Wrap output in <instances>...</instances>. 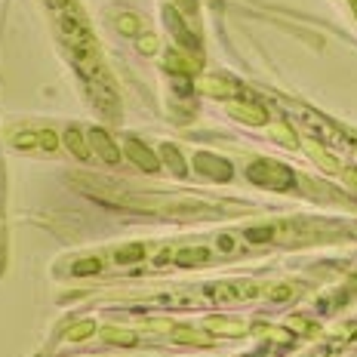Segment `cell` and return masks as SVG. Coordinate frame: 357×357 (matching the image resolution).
I'll list each match as a JSON object with an SVG mask.
<instances>
[{
    "mask_svg": "<svg viewBox=\"0 0 357 357\" xmlns=\"http://www.w3.org/2000/svg\"><path fill=\"white\" fill-rule=\"evenodd\" d=\"M250 178L256 185H262V188H274V191L293 188V173H289L287 167H280V163H274V160H256L250 167Z\"/></svg>",
    "mask_w": 357,
    "mask_h": 357,
    "instance_id": "obj_1",
    "label": "cell"
},
{
    "mask_svg": "<svg viewBox=\"0 0 357 357\" xmlns=\"http://www.w3.org/2000/svg\"><path fill=\"white\" fill-rule=\"evenodd\" d=\"M19 148H37V151H56L59 148V136L50 130H37V132H25L16 139Z\"/></svg>",
    "mask_w": 357,
    "mask_h": 357,
    "instance_id": "obj_2",
    "label": "cell"
},
{
    "mask_svg": "<svg viewBox=\"0 0 357 357\" xmlns=\"http://www.w3.org/2000/svg\"><path fill=\"white\" fill-rule=\"evenodd\" d=\"M197 169L210 178H219V182L231 178V163H225L222 158H213V154H197Z\"/></svg>",
    "mask_w": 357,
    "mask_h": 357,
    "instance_id": "obj_3",
    "label": "cell"
},
{
    "mask_svg": "<svg viewBox=\"0 0 357 357\" xmlns=\"http://www.w3.org/2000/svg\"><path fill=\"white\" fill-rule=\"evenodd\" d=\"M126 154H130L132 163H139L145 173H154V169L160 167V163H158V154L148 151V148L139 142V139H130V142H126Z\"/></svg>",
    "mask_w": 357,
    "mask_h": 357,
    "instance_id": "obj_4",
    "label": "cell"
},
{
    "mask_svg": "<svg viewBox=\"0 0 357 357\" xmlns=\"http://www.w3.org/2000/svg\"><path fill=\"white\" fill-rule=\"evenodd\" d=\"M89 145H93L96 151L102 154V160H108V163H117V160H121V154H117L114 142H111V139H108L102 130H93V132H89Z\"/></svg>",
    "mask_w": 357,
    "mask_h": 357,
    "instance_id": "obj_5",
    "label": "cell"
},
{
    "mask_svg": "<svg viewBox=\"0 0 357 357\" xmlns=\"http://www.w3.org/2000/svg\"><path fill=\"white\" fill-rule=\"evenodd\" d=\"M163 19H167V25L173 28V34L178 37V40L185 43V47H191V50H197V37H191L188 34V28L182 25V22H178V13H176V6H167V10H163Z\"/></svg>",
    "mask_w": 357,
    "mask_h": 357,
    "instance_id": "obj_6",
    "label": "cell"
},
{
    "mask_svg": "<svg viewBox=\"0 0 357 357\" xmlns=\"http://www.w3.org/2000/svg\"><path fill=\"white\" fill-rule=\"evenodd\" d=\"M65 145H68L71 154H74V158H80V160H86L89 154H93V145H89L77 130H68V132H65Z\"/></svg>",
    "mask_w": 357,
    "mask_h": 357,
    "instance_id": "obj_7",
    "label": "cell"
},
{
    "mask_svg": "<svg viewBox=\"0 0 357 357\" xmlns=\"http://www.w3.org/2000/svg\"><path fill=\"white\" fill-rule=\"evenodd\" d=\"M231 114L241 117V121H247V123H265V111L259 105H243V102H234Z\"/></svg>",
    "mask_w": 357,
    "mask_h": 357,
    "instance_id": "obj_8",
    "label": "cell"
},
{
    "mask_svg": "<svg viewBox=\"0 0 357 357\" xmlns=\"http://www.w3.org/2000/svg\"><path fill=\"white\" fill-rule=\"evenodd\" d=\"M163 158H167V163L173 167L176 176H185V160H178V151L173 145H163Z\"/></svg>",
    "mask_w": 357,
    "mask_h": 357,
    "instance_id": "obj_9",
    "label": "cell"
},
{
    "mask_svg": "<svg viewBox=\"0 0 357 357\" xmlns=\"http://www.w3.org/2000/svg\"><path fill=\"white\" fill-rule=\"evenodd\" d=\"M117 28H121L123 34H136V31H139V19L130 16V13H123V16L117 19Z\"/></svg>",
    "mask_w": 357,
    "mask_h": 357,
    "instance_id": "obj_10",
    "label": "cell"
},
{
    "mask_svg": "<svg viewBox=\"0 0 357 357\" xmlns=\"http://www.w3.org/2000/svg\"><path fill=\"white\" fill-rule=\"evenodd\" d=\"M114 259H117V262H136V259H142V247H139V243H136V247H123Z\"/></svg>",
    "mask_w": 357,
    "mask_h": 357,
    "instance_id": "obj_11",
    "label": "cell"
},
{
    "mask_svg": "<svg viewBox=\"0 0 357 357\" xmlns=\"http://www.w3.org/2000/svg\"><path fill=\"white\" fill-rule=\"evenodd\" d=\"M99 262H96V259H86V265H77V268H74V271H77V274H89V271H99Z\"/></svg>",
    "mask_w": 357,
    "mask_h": 357,
    "instance_id": "obj_12",
    "label": "cell"
},
{
    "mask_svg": "<svg viewBox=\"0 0 357 357\" xmlns=\"http://www.w3.org/2000/svg\"><path fill=\"white\" fill-rule=\"evenodd\" d=\"M176 3H182L188 13H195V10H197V0H176Z\"/></svg>",
    "mask_w": 357,
    "mask_h": 357,
    "instance_id": "obj_13",
    "label": "cell"
}]
</instances>
